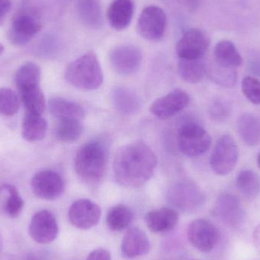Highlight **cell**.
Instances as JSON below:
<instances>
[{
    "instance_id": "2e32d148",
    "label": "cell",
    "mask_w": 260,
    "mask_h": 260,
    "mask_svg": "<svg viewBox=\"0 0 260 260\" xmlns=\"http://www.w3.org/2000/svg\"><path fill=\"white\" fill-rule=\"evenodd\" d=\"M189 103V95L185 91L174 90L153 102L150 111L154 117L166 120L183 111Z\"/></svg>"
},
{
    "instance_id": "f546056e",
    "label": "cell",
    "mask_w": 260,
    "mask_h": 260,
    "mask_svg": "<svg viewBox=\"0 0 260 260\" xmlns=\"http://www.w3.org/2000/svg\"><path fill=\"white\" fill-rule=\"evenodd\" d=\"M236 185L240 192L248 199L260 195V177L251 170H244L237 177Z\"/></svg>"
},
{
    "instance_id": "277c9868",
    "label": "cell",
    "mask_w": 260,
    "mask_h": 260,
    "mask_svg": "<svg viewBox=\"0 0 260 260\" xmlns=\"http://www.w3.org/2000/svg\"><path fill=\"white\" fill-rule=\"evenodd\" d=\"M168 200L176 209L193 212L203 207L206 198L202 189L193 182L182 180L170 188Z\"/></svg>"
},
{
    "instance_id": "7a4b0ae2",
    "label": "cell",
    "mask_w": 260,
    "mask_h": 260,
    "mask_svg": "<svg viewBox=\"0 0 260 260\" xmlns=\"http://www.w3.org/2000/svg\"><path fill=\"white\" fill-rule=\"evenodd\" d=\"M65 79L79 89L92 91L100 88L104 74L97 55L88 51L75 59L67 67Z\"/></svg>"
},
{
    "instance_id": "ba28073f",
    "label": "cell",
    "mask_w": 260,
    "mask_h": 260,
    "mask_svg": "<svg viewBox=\"0 0 260 260\" xmlns=\"http://www.w3.org/2000/svg\"><path fill=\"white\" fill-rule=\"evenodd\" d=\"M210 41L201 29L190 28L177 41L176 52L180 59H203L209 49Z\"/></svg>"
},
{
    "instance_id": "f6af8a7d",
    "label": "cell",
    "mask_w": 260,
    "mask_h": 260,
    "mask_svg": "<svg viewBox=\"0 0 260 260\" xmlns=\"http://www.w3.org/2000/svg\"><path fill=\"white\" fill-rule=\"evenodd\" d=\"M3 191H4V186H3V185L0 186V193H1Z\"/></svg>"
},
{
    "instance_id": "e575fe53",
    "label": "cell",
    "mask_w": 260,
    "mask_h": 260,
    "mask_svg": "<svg viewBox=\"0 0 260 260\" xmlns=\"http://www.w3.org/2000/svg\"><path fill=\"white\" fill-rule=\"evenodd\" d=\"M215 69L212 73V79L218 85L224 87H232L236 83L237 73L233 69L224 68L219 67Z\"/></svg>"
},
{
    "instance_id": "ffe728a7",
    "label": "cell",
    "mask_w": 260,
    "mask_h": 260,
    "mask_svg": "<svg viewBox=\"0 0 260 260\" xmlns=\"http://www.w3.org/2000/svg\"><path fill=\"white\" fill-rule=\"evenodd\" d=\"M112 102L120 114L130 116L139 112L141 100L133 90L125 87H117L113 90Z\"/></svg>"
},
{
    "instance_id": "5b68a950",
    "label": "cell",
    "mask_w": 260,
    "mask_h": 260,
    "mask_svg": "<svg viewBox=\"0 0 260 260\" xmlns=\"http://www.w3.org/2000/svg\"><path fill=\"white\" fill-rule=\"evenodd\" d=\"M167 24V15L161 8L147 6L141 12L138 18L136 31L141 38L155 42L165 36Z\"/></svg>"
},
{
    "instance_id": "30bf717a",
    "label": "cell",
    "mask_w": 260,
    "mask_h": 260,
    "mask_svg": "<svg viewBox=\"0 0 260 260\" xmlns=\"http://www.w3.org/2000/svg\"><path fill=\"white\" fill-rule=\"evenodd\" d=\"M188 239L190 244L200 251H212L219 241L218 229L208 220H194L189 224L187 230Z\"/></svg>"
},
{
    "instance_id": "f35d334b",
    "label": "cell",
    "mask_w": 260,
    "mask_h": 260,
    "mask_svg": "<svg viewBox=\"0 0 260 260\" xmlns=\"http://www.w3.org/2000/svg\"><path fill=\"white\" fill-rule=\"evenodd\" d=\"M253 242H254L255 246L256 249L260 253V224L255 229L253 232Z\"/></svg>"
},
{
    "instance_id": "44dd1931",
    "label": "cell",
    "mask_w": 260,
    "mask_h": 260,
    "mask_svg": "<svg viewBox=\"0 0 260 260\" xmlns=\"http://www.w3.org/2000/svg\"><path fill=\"white\" fill-rule=\"evenodd\" d=\"M49 111L58 120L76 119L80 120L85 116L84 108L79 104L62 98H53L49 101Z\"/></svg>"
},
{
    "instance_id": "9c48e42d",
    "label": "cell",
    "mask_w": 260,
    "mask_h": 260,
    "mask_svg": "<svg viewBox=\"0 0 260 260\" xmlns=\"http://www.w3.org/2000/svg\"><path fill=\"white\" fill-rule=\"evenodd\" d=\"M42 28L41 21L35 15L27 12L17 14L7 32V38L11 44L23 46L30 42Z\"/></svg>"
},
{
    "instance_id": "7c38bea8",
    "label": "cell",
    "mask_w": 260,
    "mask_h": 260,
    "mask_svg": "<svg viewBox=\"0 0 260 260\" xmlns=\"http://www.w3.org/2000/svg\"><path fill=\"white\" fill-rule=\"evenodd\" d=\"M30 184L35 195L42 200H56L65 190V183L62 177L58 173L50 170L35 174Z\"/></svg>"
},
{
    "instance_id": "60d3db41",
    "label": "cell",
    "mask_w": 260,
    "mask_h": 260,
    "mask_svg": "<svg viewBox=\"0 0 260 260\" xmlns=\"http://www.w3.org/2000/svg\"><path fill=\"white\" fill-rule=\"evenodd\" d=\"M183 1L190 10H194L198 6L199 0H183Z\"/></svg>"
},
{
    "instance_id": "ac0fdd59",
    "label": "cell",
    "mask_w": 260,
    "mask_h": 260,
    "mask_svg": "<svg viewBox=\"0 0 260 260\" xmlns=\"http://www.w3.org/2000/svg\"><path fill=\"white\" fill-rule=\"evenodd\" d=\"M134 11L133 0H113L107 11L108 23L116 30H125L133 20Z\"/></svg>"
},
{
    "instance_id": "603a6c76",
    "label": "cell",
    "mask_w": 260,
    "mask_h": 260,
    "mask_svg": "<svg viewBox=\"0 0 260 260\" xmlns=\"http://www.w3.org/2000/svg\"><path fill=\"white\" fill-rule=\"evenodd\" d=\"M237 129L241 139L249 146H254L260 142V120L253 114H243L238 119Z\"/></svg>"
},
{
    "instance_id": "74e56055",
    "label": "cell",
    "mask_w": 260,
    "mask_h": 260,
    "mask_svg": "<svg viewBox=\"0 0 260 260\" xmlns=\"http://www.w3.org/2000/svg\"><path fill=\"white\" fill-rule=\"evenodd\" d=\"M10 0H0V25H3L6 16L11 9Z\"/></svg>"
},
{
    "instance_id": "d6986e66",
    "label": "cell",
    "mask_w": 260,
    "mask_h": 260,
    "mask_svg": "<svg viewBox=\"0 0 260 260\" xmlns=\"http://www.w3.org/2000/svg\"><path fill=\"white\" fill-rule=\"evenodd\" d=\"M147 227L153 233H166L177 226L179 215L171 208H161L150 211L145 215Z\"/></svg>"
},
{
    "instance_id": "6da1fadb",
    "label": "cell",
    "mask_w": 260,
    "mask_h": 260,
    "mask_svg": "<svg viewBox=\"0 0 260 260\" xmlns=\"http://www.w3.org/2000/svg\"><path fill=\"white\" fill-rule=\"evenodd\" d=\"M157 163L155 154L146 144H127L116 153L113 165L114 176L123 186L141 187L151 178Z\"/></svg>"
},
{
    "instance_id": "836d02e7",
    "label": "cell",
    "mask_w": 260,
    "mask_h": 260,
    "mask_svg": "<svg viewBox=\"0 0 260 260\" xmlns=\"http://www.w3.org/2000/svg\"><path fill=\"white\" fill-rule=\"evenodd\" d=\"M241 89L246 99L253 105H260V81L252 76L243 79Z\"/></svg>"
},
{
    "instance_id": "3957f363",
    "label": "cell",
    "mask_w": 260,
    "mask_h": 260,
    "mask_svg": "<svg viewBox=\"0 0 260 260\" xmlns=\"http://www.w3.org/2000/svg\"><path fill=\"white\" fill-rule=\"evenodd\" d=\"M108 164V151L99 141L84 145L76 154L75 168L78 175L89 183L99 182L103 178Z\"/></svg>"
},
{
    "instance_id": "b9f144b4",
    "label": "cell",
    "mask_w": 260,
    "mask_h": 260,
    "mask_svg": "<svg viewBox=\"0 0 260 260\" xmlns=\"http://www.w3.org/2000/svg\"><path fill=\"white\" fill-rule=\"evenodd\" d=\"M25 260H41L38 256L35 254H29Z\"/></svg>"
},
{
    "instance_id": "7bdbcfd3",
    "label": "cell",
    "mask_w": 260,
    "mask_h": 260,
    "mask_svg": "<svg viewBox=\"0 0 260 260\" xmlns=\"http://www.w3.org/2000/svg\"><path fill=\"white\" fill-rule=\"evenodd\" d=\"M4 51V47H3V44L0 43V56H1L2 53Z\"/></svg>"
},
{
    "instance_id": "e0dca14e",
    "label": "cell",
    "mask_w": 260,
    "mask_h": 260,
    "mask_svg": "<svg viewBox=\"0 0 260 260\" xmlns=\"http://www.w3.org/2000/svg\"><path fill=\"white\" fill-rule=\"evenodd\" d=\"M151 248L149 240L138 228H130L126 231L122 240V254L127 259H135L144 256L149 252Z\"/></svg>"
},
{
    "instance_id": "4316f807",
    "label": "cell",
    "mask_w": 260,
    "mask_h": 260,
    "mask_svg": "<svg viewBox=\"0 0 260 260\" xmlns=\"http://www.w3.org/2000/svg\"><path fill=\"white\" fill-rule=\"evenodd\" d=\"M41 77V71L39 66L35 62H25L18 68L15 73V85L18 91L30 87L39 86Z\"/></svg>"
},
{
    "instance_id": "d4e9b609",
    "label": "cell",
    "mask_w": 260,
    "mask_h": 260,
    "mask_svg": "<svg viewBox=\"0 0 260 260\" xmlns=\"http://www.w3.org/2000/svg\"><path fill=\"white\" fill-rule=\"evenodd\" d=\"M19 93L26 112L42 115L45 111L46 100L40 85L24 88L20 90Z\"/></svg>"
},
{
    "instance_id": "cb8c5ba5",
    "label": "cell",
    "mask_w": 260,
    "mask_h": 260,
    "mask_svg": "<svg viewBox=\"0 0 260 260\" xmlns=\"http://www.w3.org/2000/svg\"><path fill=\"white\" fill-rule=\"evenodd\" d=\"M47 121L41 115L26 112L22 123V137L27 142L42 140L47 135Z\"/></svg>"
},
{
    "instance_id": "8992f818",
    "label": "cell",
    "mask_w": 260,
    "mask_h": 260,
    "mask_svg": "<svg viewBox=\"0 0 260 260\" xmlns=\"http://www.w3.org/2000/svg\"><path fill=\"white\" fill-rule=\"evenodd\" d=\"M238 156L239 150L234 138L223 135L217 140L211 155V168L218 175H228L236 166Z\"/></svg>"
},
{
    "instance_id": "52a82bcc",
    "label": "cell",
    "mask_w": 260,
    "mask_h": 260,
    "mask_svg": "<svg viewBox=\"0 0 260 260\" xmlns=\"http://www.w3.org/2000/svg\"><path fill=\"white\" fill-rule=\"evenodd\" d=\"M212 139L206 129L197 123H186L178 133L180 151L188 157H197L210 148Z\"/></svg>"
},
{
    "instance_id": "83f0119b",
    "label": "cell",
    "mask_w": 260,
    "mask_h": 260,
    "mask_svg": "<svg viewBox=\"0 0 260 260\" xmlns=\"http://www.w3.org/2000/svg\"><path fill=\"white\" fill-rule=\"evenodd\" d=\"M134 215L128 206L117 205L110 209L107 215L108 229L112 232H122L129 227Z\"/></svg>"
},
{
    "instance_id": "4dcf8cb0",
    "label": "cell",
    "mask_w": 260,
    "mask_h": 260,
    "mask_svg": "<svg viewBox=\"0 0 260 260\" xmlns=\"http://www.w3.org/2000/svg\"><path fill=\"white\" fill-rule=\"evenodd\" d=\"M83 128L79 120L76 119H62L59 120L56 129L55 136L59 142H74L80 138Z\"/></svg>"
},
{
    "instance_id": "484cf974",
    "label": "cell",
    "mask_w": 260,
    "mask_h": 260,
    "mask_svg": "<svg viewBox=\"0 0 260 260\" xmlns=\"http://www.w3.org/2000/svg\"><path fill=\"white\" fill-rule=\"evenodd\" d=\"M178 73L180 77L189 83L201 82L206 73V64L203 59H180Z\"/></svg>"
},
{
    "instance_id": "8d00e7d4",
    "label": "cell",
    "mask_w": 260,
    "mask_h": 260,
    "mask_svg": "<svg viewBox=\"0 0 260 260\" xmlns=\"http://www.w3.org/2000/svg\"><path fill=\"white\" fill-rule=\"evenodd\" d=\"M85 260H112V258L108 250L99 248L93 250Z\"/></svg>"
},
{
    "instance_id": "9a60e30c",
    "label": "cell",
    "mask_w": 260,
    "mask_h": 260,
    "mask_svg": "<svg viewBox=\"0 0 260 260\" xmlns=\"http://www.w3.org/2000/svg\"><path fill=\"white\" fill-rule=\"evenodd\" d=\"M215 212L219 219L229 227H240L245 218V212L241 202L235 196L230 193L218 196Z\"/></svg>"
},
{
    "instance_id": "4fadbf2b",
    "label": "cell",
    "mask_w": 260,
    "mask_h": 260,
    "mask_svg": "<svg viewBox=\"0 0 260 260\" xmlns=\"http://www.w3.org/2000/svg\"><path fill=\"white\" fill-rule=\"evenodd\" d=\"M28 232L32 240L38 244L53 242L59 234V226L54 215L48 210L37 212L30 220Z\"/></svg>"
},
{
    "instance_id": "8fae6325",
    "label": "cell",
    "mask_w": 260,
    "mask_h": 260,
    "mask_svg": "<svg viewBox=\"0 0 260 260\" xmlns=\"http://www.w3.org/2000/svg\"><path fill=\"white\" fill-rule=\"evenodd\" d=\"M109 60L111 67L118 74L130 76L140 69L142 53L136 46H117L110 52Z\"/></svg>"
},
{
    "instance_id": "f1b7e54d",
    "label": "cell",
    "mask_w": 260,
    "mask_h": 260,
    "mask_svg": "<svg viewBox=\"0 0 260 260\" xmlns=\"http://www.w3.org/2000/svg\"><path fill=\"white\" fill-rule=\"evenodd\" d=\"M78 10L82 22L88 27L99 28L102 26V10L97 0H80Z\"/></svg>"
},
{
    "instance_id": "ee69618b",
    "label": "cell",
    "mask_w": 260,
    "mask_h": 260,
    "mask_svg": "<svg viewBox=\"0 0 260 260\" xmlns=\"http://www.w3.org/2000/svg\"><path fill=\"white\" fill-rule=\"evenodd\" d=\"M257 163H258V165H259V168L260 169V151H259V154H258Z\"/></svg>"
},
{
    "instance_id": "1f68e13d",
    "label": "cell",
    "mask_w": 260,
    "mask_h": 260,
    "mask_svg": "<svg viewBox=\"0 0 260 260\" xmlns=\"http://www.w3.org/2000/svg\"><path fill=\"white\" fill-rule=\"evenodd\" d=\"M18 110L19 101L16 93L9 88H0V115L12 117Z\"/></svg>"
},
{
    "instance_id": "ab89813d",
    "label": "cell",
    "mask_w": 260,
    "mask_h": 260,
    "mask_svg": "<svg viewBox=\"0 0 260 260\" xmlns=\"http://www.w3.org/2000/svg\"><path fill=\"white\" fill-rule=\"evenodd\" d=\"M250 70L253 72V74L260 76V62L253 61L250 64Z\"/></svg>"
},
{
    "instance_id": "5bb4252c",
    "label": "cell",
    "mask_w": 260,
    "mask_h": 260,
    "mask_svg": "<svg viewBox=\"0 0 260 260\" xmlns=\"http://www.w3.org/2000/svg\"><path fill=\"white\" fill-rule=\"evenodd\" d=\"M102 216L99 206L89 200H79L70 206L69 219L76 229L88 230L99 224Z\"/></svg>"
},
{
    "instance_id": "d6a6232c",
    "label": "cell",
    "mask_w": 260,
    "mask_h": 260,
    "mask_svg": "<svg viewBox=\"0 0 260 260\" xmlns=\"http://www.w3.org/2000/svg\"><path fill=\"white\" fill-rule=\"evenodd\" d=\"M3 186L5 191L9 194V197L5 205V211L11 218H16L21 214L24 208V200L19 195V192L15 186L9 184H5Z\"/></svg>"
},
{
    "instance_id": "d590c367",
    "label": "cell",
    "mask_w": 260,
    "mask_h": 260,
    "mask_svg": "<svg viewBox=\"0 0 260 260\" xmlns=\"http://www.w3.org/2000/svg\"><path fill=\"white\" fill-rule=\"evenodd\" d=\"M230 108L229 105L222 102H216L211 108L212 117L218 121H224L230 115Z\"/></svg>"
},
{
    "instance_id": "7402d4cb",
    "label": "cell",
    "mask_w": 260,
    "mask_h": 260,
    "mask_svg": "<svg viewBox=\"0 0 260 260\" xmlns=\"http://www.w3.org/2000/svg\"><path fill=\"white\" fill-rule=\"evenodd\" d=\"M214 56L217 65L224 68L233 69L241 67L243 59L238 49L229 41H221L214 49Z\"/></svg>"
}]
</instances>
